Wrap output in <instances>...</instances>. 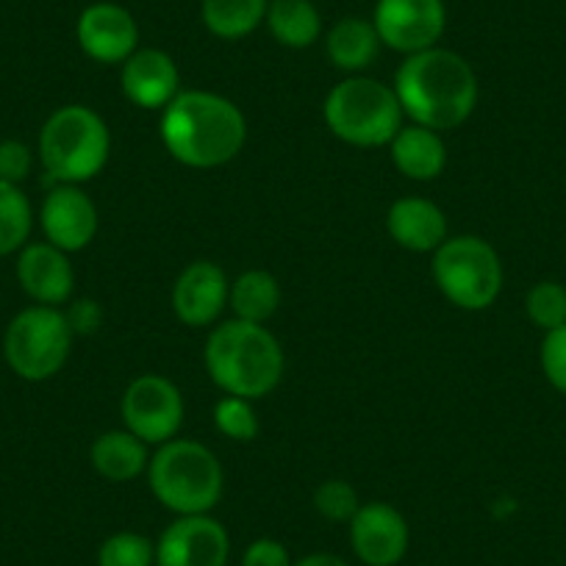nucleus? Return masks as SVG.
I'll use <instances>...</instances> for the list:
<instances>
[{
  "instance_id": "1",
  "label": "nucleus",
  "mask_w": 566,
  "mask_h": 566,
  "mask_svg": "<svg viewBox=\"0 0 566 566\" xmlns=\"http://www.w3.org/2000/svg\"><path fill=\"white\" fill-rule=\"evenodd\" d=\"M395 95L411 123L442 134L472 117L481 90L470 62L437 45L406 56L395 75Z\"/></svg>"
},
{
  "instance_id": "2",
  "label": "nucleus",
  "mask_w": 566,
  "mask_h": 566,
  "mask_svg": "<svg viewBox=\"0 0 566 566\" xmlns=\"http://www.w3.org/2000/svg\"><path fill=\"white\" fill-rule=\"evenodd\" d=\"M248 139V123L239 106L217 92H178L161 108V142L184 167L214 170L239 156Z\"/></svg>"
},
{
  "instance_id": "3",
  "label": "nucleus",
  "mask_w": 566,
  "mask_h": 566,
  "mask_svg": "<svg viewBox=\"0 0 566 566\" xmlns=\"http://www.w3.org/2000/svg\"><path fill=\"white\" fill-rule=\"evenodd\" d=\"M206 373L226 395L259 400L283 378V350L264 325L231 319L206 339Z\"/></svg>"
},
{
  "instance_id": "4",
  "label": "nucleus",
  "mask_w": 566,
  "mask_h": 566,
  "mask_svg": "<svg viewBox=\"0 0 566 566\" xmlns=\"http://www.w3.org/2000/svg\"><path fill=\"white\" fill-rule=\"evenodd\" d=\"M154 497L176 516L211 514L222 497V467L206 444L192 439H170L159 444L148 464Z\"/></svg>"
},
{
  "instance_id": "5",
  "label": "nucleus",
  "mask_w": 566,
  "mask_h": 566,
  "mask_svg": "<svg viewBox=\"0 0 566 566\" xmlns=\"http://www.w3.org/2000/svg\"><path fill=\"white\" fill-rule=\"evenodd\" d=\"M112 134L101 114L90 106H62L40 130V159L59 184L92 181L106 167Z\"/></svg>"
},
{
  "instance_id": "6",
  "label": "nucleus",
  "mask_w": 566,
  "mask_h": 566,
  "mask_svg": "<svg viewBox=\"0 0 566 566\" xmlns=\"http://www.w3.org/2000/svg\"><path fill=\"white\" fill-rule=\"evenodd\" d=\"M325 125L336 139L356 148H384L402 128V106L395 86L350 75L328 92L323 106Z\"/></svg>"
},
{
  "instance_id": "7",
  "label": "nucleus",
  "mask_w": 566,
  "mask_h": 566,
  "mask_svg": "<svg viewBox=\"0 0 566 566\" xmlns=\"http://www.w3.org/2000/svg\"><path fill=\"white\" fill-rule=\"evenodd\" d=\"M431 275L439 292L464 312H483L503 292V261L481 237L444 239L431 259Z\"/></svg>"
},
{
  "instance_id": "8",
  "label": "nucleus",
  "mask_w": 566,
  "mask_h": 566,
  "mask_svg": "<svg viewBox=\"0 0 566 566\" xmlns=\"http://www.w3.org/2000/svg\"><path fill=\"white\" fill-rule=\"evenodd\" d=\"M73 336L64 312L53 306H31L9 323L3 356L18 378L40 384L62 373L73 350Z\"/></svg>"
},
{
  "instance_id": "9",
  "label": "nucleus",
  "mask_w": 566,
  "mask_h": 566,
  "mask_svg": "<svg viewBox=\"0 0 566 566\" xmlns=\"http://www.w3.org/2000/svg\"><path fill=\"white\" fill-rule=\"evenodd\" d=\"M125 431L145 444H165L176 439L184 422V397L165 375H139L130 380L119 400Z\"/></svg>"
},
{
  "instance_id": "10",
  "label": "nucleus",
  "mask_w": 566,
  "mask_h": 566,
  "mask_svg": "<svg viewBox=\"0 0 566 566\" xmlns=\"http://www.w3.org/2000/svg\"><path fill=\"white\" fill-rule=\"evenodd\" d=\"M373 25L380 45L411 56L439 45L448 29V9L444 0H378Z\"/></svg>"
},
{
  "instance_id": "11",
  "label": "nucleus",
  "mask_w": 566,
  "mask_h": 566,
  "mask_svg": "<svg viewBox=\"0 0 566 566\" xmlns=\"http://www.w3.org/2000/svg\"><path fill=\"white\" fill-rule=\"evenodd\" d=\"M231 538L209 514L178 516L156 542V566H228Z\"/></svg>"
},
{
  "instance_id": "12",
  "label": "nucleus",
  "mask_w": 566,
  "mask_h": 566,
  "mask_svg": "<svg viewBox=\"0 0 566 566\" xmlns=\"http://www.w3.org/2000/svg\"><path fill=\"white\" fill-rule=\"evenodd\" d=\"M350 547L364 566H397L408 553L411 531L395 505L361 503L350 522Z\"/></svg>"
},
{
  "instance_id": "13",
  "label": "nucleus",
  "mask_w": 566,
  "mask_h": 566,
  "mask_svg": "<svg viewBox=\"0 0 566 566\" xmlns=\"http://www.w3.org/2000/svg\"><path fill=\"white\" fill-rule=\"evenodd\" d=\"M81 51L101 64H123L130 53L139 51V25L134 14L119 3H92L75 23Z\"/></svg>"
},
{
  "instance_id": "14",
  "label": "nucleus",
  "mask_w": 566,
  "mask_h": 566,
  "mask_svg": "<svg viewBox=\"0 0 566 566\" xmlns=\"http://www.w3.org/2000/svg\"><path fill=\"white\" fill-rule=\"evenodd\" d=\"M228 295H231V283L214 261H192L184 266L172 286V312L189 328H206L217 323L222 308L228 306Z\"/></svg>"
},
{
  "instance_id": "15",
  "label": "nucleus",
  "mask_w": 566,
  "mask_h": 566,
  "mask_svg": "<svg viewBox=\"0 0 566 566\" xmlns=\"http://www.w3.org/2000/svg\"><path fill=\"white\" fill-rule=\"evenodd\" d=\"M40 222L48 242L64 253H78L95 239L97 209L75 184H59L42 203Z\"/></svg>"
},
{
  "instance_id": "16",
  "label": "nucleus",
  "mask_w": 566,
  "mask_h": 566,
  "mask_svg": "<svg viewBox=\"0 0 566 566\" xmlns=\"http://www.w3.org/2000/svg\"><path fill=\"white\" fill-rule=\"evenodd\" d=\"M18 281L36 306H62L75 290V270L67 253L51 242L25 244L18 259Z\"/></svg>"
},
{
  "instance_id": "17",
  "label": "nucleus",
  "mask_w": 566,
  "mask_h": 566,
  "mask_svg": "<svg viewBox=\"0 0 566 566\" xmlns=\"http://www.w3.org/2000/svg\"><path fill=\"white\" fill-rule=\"evenodd\" d=\"M178 64L159 48H142L123 62L119 86L123 95L139 108H165L178 95Z\"/></svg>"
},
{
  "instance_id": "18",
  "label": "nucleus",
  "mask_w": 566,
  "mask_h": 566,
  "mask_svg": "<svg viewBox=\"0 0 566 566\" xmlns=\"http://www.w3.org/2000/svg\"><path fill=\"white\" fill-rule=\"evenodd\" d=\"M386 231L400 248L433 253L448 239V217L428 198H400L386 211Z\"/></svg>"
},
{
  "instance_id": "19",
  "label": "nucleus",
  "mask_w": 566,
  "mask_h": 566,
  "mask_svg": "<svg viewBox=\"0 0 566 566\" xmlns=\"http://www.w3.org/2000/svg\"><path fill=\"white\" fill-rule=\"evenodd\" d=\"M391 161L411 181H433L448 167V148L439 130L422 125H402L389 142Z\"/></svg>"
},
{
  "instance_id": "20",
  "label": "nucleus",
  "mask_w": 566,
  "mask_h": 566,
  "mask_svg": "<svg viewBox=\"0 0 566 566\" xmlns=\"http://www.w3.org/2000/svg\"><path fill=\"white\" fill-rule=\"evenodd\" d=\"M92 467L101 478L112 483H125L139 478L142 472H148L150 455L148 444L134 437L130 431H108L101 433L92 444Z\"/></svg>"
},
{
  "instance_id": "21",
  "label": "nucleus",
  "mask_w": 566,
  "mask_h": 566,
  "mask_svg": "<svg viewBox=\"0 0 566 566\" xmlns=\"http://www.w3.org/2000/svg\"><path fill=\"white\" fill-rule=\"evenodd\" d=\"M380 36L375 31L373 20L364 18H342L339 23L331 25L328 40H325V53L334 62V67L345 73H361L378 59Z\"/></svg>"
},
{
  "instance_id": "22",
  "label": "nucleus",
  "mask_w": 566,
  "mask_h": 566,
  "mask_svg": "<svg viewBox=\"0 0 566 566\" xmlns=\"http://www.w3.org/2000/svg\"><path fill=\"white\" fill-rule=\"evenodd\" d=\"M264 23L275 42L292 51L312 48L323 34V18L312 0H270Z\"/></svg>"
},
{
  "instance_id": "23",
  "label": "nucleus",
  "mask_w": 566,
  "mask_h": 566,
  "mask_svg": "<svg viewBox=\"0 0 566 566\" xmlns=\"http://www.w3.org/2000/svg\"><path fill=\"white\" fill-rule=\"evenodd\" d=\"M228 306L237 319L264 325L281 306V283L266 270H248L231 283Z\"/></svg>"
},
{
  "instance_id": "24",
  "label": "nucleus",
  "mask_w": 566,
  "mask_h": 566,
  "mask_svg": "<svg viewBox=\"0 0 566 566\" xmlns=\"http://www.w3.org/2000/svg\"><path fill=\"white\" fill-rule=\"evenodd\" d=\"M270 0H203L200 14L209 34L220 40H244L266 20Z\"/></svg>"
},
{
  "instance_id": "25",
  "label": "nucleus",
  "mask_w": 566,
  "mask_h": 566,
  "mask_svg": "<svg viewBox=\"0 0 566 566\" xmlns=\"http://www.w3.org/2000/svg\"><path fill=\"white\" fill-rule=\"evenodd\" d=\"M34 228V211L18 184L0 181V255L25 248Z\"/></svg>"
},
{
  "instance_id": "26",
  "label": "nucleus",
  "mask_w": 566,
  "mask_h": 566,
  "mask_svg": "<svg viewBox=\"0 0 566 566\" xmlns=\"http://www.w3.org/2000/svg\"><path fill=\"white\" fill-rule=\"evenodd\" d=\"M97 566H156V542L145 533H112L97 547Z\"/></svg>"
},
{
  "instance_id": "27",
  "label": "nucleus",
  "mask_w": 566,
  "mask_h": 566,
  "mask_svg": "<svg viewBox=\"0 0 566 566\" xmlns=\"http://www.w3.org/2000/svg\"><path fill=\"white\" fill-rule=\"evenodd\" d=\"M525 314L536 328L547 331L566 325V286L558 281H538L525 297Z\"/></svg>"
},
{
  "instance_id": "28",
  "label": "nucleus",
  "mask_w": 566,
  "mask_h": 566,
  "mask_svg": "<svg viewBox=\"0 0 566 566\" xmlns=\"http://www.w3.org/2000/svg\"><path fill=\"white\" fill-rule=\"evenodd\" d=\"M214 424L222 437L233 439V442H253L261 428L253 400L233 395H226L214 406Z\"/></svg>"
},
{
  "instance_id": "29",
  "label": "nucleus",
  "mask_w": 566,
  "mask_h": 566,
  "mask_svg": "<svg viewBox=\"0 0 566 566\" xmlns=\"http://www.w3.org/2000/svg\"><path fill=\"white\" fill-rule=\"evenodd\" d=\"M314 509L328 522H350L356 511L361 509V500L350 483L331 478V481L319 483L317 492H314Z\"/></svg>"
},
{
  "instance_id": "30",
  "label": "nucleus",
  "mask_w": 566,
  "mask_h": 566,
  "mask_svg": "<svg viewBox=\"0 0 566 566\" xmlns=\"http://www.w3.org/2000/svg\"><path fill=\"white\" fill-rule=\"evenodd\" d=\"M538 361L547 384L566 397V325L544 334Z\"/></svg>"
},
{
  "instance_id": "31",
  "label": "nucleus",
  "mask_w": 566,
  "mask_h": 566,
  "mask_svg": "<svg viewBox=\"0 0 566 566\" xmlns=\"http://www.w3.org/2000/svg\"><path fill=\"white\" fill-rule=\"evenodd\" d=\"M31 165H34V159H31V150L25 148L23 142H0V181L18 184L20 187V181L29 178Z\"/></svg>"
},
{
  "instance_id": "32",
  "label": "nucleus",
  "mask_w": 566,
  "mask_h": 566,
  "mask_svg": "<svg viewBox=\"0 0 566 566\" xmlns=\"http://www.w3.org/2000/svg\"><path fill=\"white\" fill-rule=\"evenodd\" d=\"M290 549L283 547L277 538H255L244 547L242 566H292Z\"/></svg>"
},
{
  "instance_id": "33",
  "label": "nucleus",
  "mask_w": 566,
  "mask_h": 566,
  "mask_svg": "<svg viewBox=\"0 0 566 566\" xmlns=\"http://www.w3.org/2000/svg\"><path fill=\"white\" fill-rule=\"evenodd\" d=\"M64 317H67L73 334L90 336V334H95L97 328H101L103 308L97 306L95 301H90V297H84V301H75L73 306H70V312H64Z\"/></svg>"
},
{
  "instance_id": "34",
  "label": "nucleus",
  "mask_w": 566,
  "mask_h": 566,
  "mask_svg": "<svg viewBox=\"0 0 566 566\" xmlns=\"http://www.w3.org/2000/svg\"><path fill=\"white\" fill-rule=\"evenodd\" d=\"M292 566H350L342 555L334 553H308L303 558H297Z\"/></svg>"
}]
</instances>
